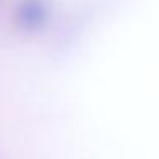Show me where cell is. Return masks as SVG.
<instances>
[{
  "instance_id": "cell-1",
  "label": "cell",
  "mask_w": 159,
  "mask_h": 159,
  "mask_svg": "<svg viewBox=\"0 0 159 159\" xmlns=\"http://www.w3.org/2000/svg\"><path fill=\"white\" fill-rule=\"evenodd\" d=\"M45 5L39 0H28L19 11V19L26 28H36L45 19Z\"/></svg>"
}]
</instances>
